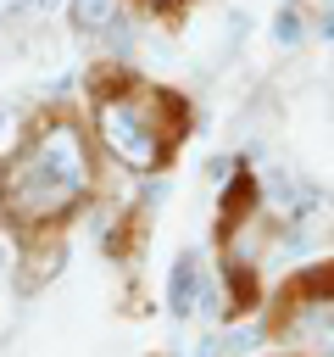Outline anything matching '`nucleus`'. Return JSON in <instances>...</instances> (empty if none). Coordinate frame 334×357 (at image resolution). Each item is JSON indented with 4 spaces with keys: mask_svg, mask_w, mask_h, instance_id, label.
<instances>
[{
    "mask_svg": "<svg viewBox=\"0 0 334 357\" xmlns=\"http://www.w3.org/2000/svg\"><path fill=\"white\" fill-rule=\"evenodd\" d=\"M95 184L84 128L72 117H50L28 134V145L0 173V212L17 223H56L72 206H84Z\"/></svg>",
    "mask_w": 334,
    "mask_h": 357,
    "instance_id": "1",
    "label": "nucleus"
},
{
    "mask_svg": "<svg viewBox=\"0 0 334 357\" xmlns=\"http://www.w3.org/2000/svg\"><path fill=\"white\" fill-rule=\"evenodd\" d=\"M95 139L128 173H161L184 139V100L156 84H117L95 95Z\"/></svg>",
    "mask_w": 334,
    "mask_h": 357,
    "instance_id": "2",
    "label": "nucleus"
},
{
    "mask_svg": "<svg viewBox=\"0 0 334 357\" xmlns=\"http://www.w3.org/2000/svg\"><path fill=\"white\" fill-rule=\"evenodd\" d=\"M278 346L295 357H334V262L295 273L278 296V318L267 324Z\"/></svg>",
    "mask_w": 334,
    "mask_h": 357,
    "instance_id": "3",
    "label": "nucleus"
},
{
    "mask_svg": "<svg viewBox=\"0 0 334 357\" xmlns=\"http://www.w3.org/2000/svg\"><path fill=\"white\" fill-rule=\"evenodd\" d=\"M200 290H206V262H200V251H184L173 268H167V312L184 324V318H195L200 312Z\"/></svg>",
    "mask_w": 334,
    "mask_h": 357,
    "instance_id": "4",
    "label": "nucleus"
},
{
    "mask_svg": "<svg viewBox=\"0 0 334 357\" xmlns=\"http://www.w3.org/2000/svg\"><path fill=\"white\" fill-rule=\"evenodd\" d=\"M306 33H312V22H306V6H301V0H284V6L267 17V39H273L278 50L306 45Z\"/></svg>",
    "mask_w": 334,
    "mask_h": 357,
    "instance_id": "5",
    "label": "nucleus"
},
{
    "mask_svg": "<svg viewBox=\"0 0 334 357\" xmlns=\"http://www.w3.org/2000/svg\"><path fill=\"white\" fill-rule=\"evenodd\" d=\"M67 17L78 33H106L122 22V0H67Z\"/></svg>",
    "mask_w": 334,
    "mask_h": 357,
    "instance_id": "6",
    "label": "nucleus"
},
{
    "mask_svg": "<svg viewBox=\"0 0 334 357\" xmlns=\"http://www.w3.org/2000/svg\"><path fill=\"white\" fill-rule=\"evenodd\" d=\"M223 340V357H239V351H256L262 340H267V318L262 324H250V329H234V335H217Z\"/></svg>",
    "mask_w": 334,
    "mask_h": 357,
    "instance_id": "7",
    "label": "nucleus"
},
{
    "mask_svg": "<svg viewBox=\"0 0 334 357\" xmlns=\"http://www.w3.org/2000/svg\"><path fill=\"white\" fill-rule=\"evenodd\" d=\"M234 173H239V156H212V162H206V178H212V184H228Z\"/></svg>",
    "mask_w": 334,
    "mask_h": 357,
    "instance_id": "8",
    "label": "nucleus"
},
{
    "mask_svg": "<svg viewBox=\"0 0 334 357\" xmlns=\"http://www.w3.org/2000/svg\"><path fill=\"white\" fill-rule=\"evenodd\" d=\"M317 39H328V45H334V0H328V6H323V17H317Z\"/></svg>",
    "mask_w": 334,
    "mask_h": 357,
    "instance_id": "9",
    "label": "nucleus"
},
{
    "mask_svg": "<svg viewBox=\"0 0 334 357\" xmlns=\"http://www.w3.org/2000/svg\"><path fill=\"white\" fill-rule=\"evenodd\" d=\"M22 6H33V11H56V6H67V0H22Z\"/></svg>",
    "mask_w": 334,
    "mask_h": 357,
    "instance_id": "10",
    "label": "nucleus"
},
{
    "mask_svg": "<svg viewBox=\"0 0 334 357\" xmlns=\"http://www.w3.org/2000/svg\"><path fill=\"white\" fill-rule=\"evenodd\" d=\"M139 6H150V11H167V6H178V0H139Z\"/></svg>",
    "mask_w": 334,
    "mask_h": 357,
    "instance_id": "11",
    "label": "nucleus"
}]
</instances>
